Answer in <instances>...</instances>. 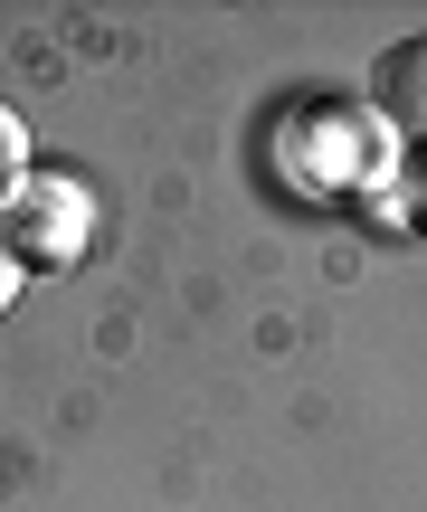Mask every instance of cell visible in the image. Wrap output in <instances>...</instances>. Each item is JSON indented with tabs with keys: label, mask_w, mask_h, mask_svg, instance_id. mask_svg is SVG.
Returning a JSON list of instances; mask_svg holds the SVG:
<instances>
[{
	"label": "cell",
	"mask_w": 427,
	"mask_h": 512,
	"mask_svg": "<svg viewBox=\"0 0 427 512\" xmlns=\"http://www.w3.org/2000/svg\"><path fill=\"white\" fill-rule=\"evenodd\" d=\"M0 238L19 247V266H57V256H76L86 247V181H67V171H48V181H19L10 190V209H0Z\"/></svg>",
	"instance_id": "obj_1"
},
{
	"label": "cell",
	"mask_w": 427,
	"mask_h": 512,
	"mask_svg": "<svg viewBox=\"0 0 427 512\" xmlns=\"http://www.w3.org/2000/svg\"><path fill=\"white\" fill-rule=\"evenodd\" d=\"M380 105L409 133H427V38H399V48L380 57Z\"/></svg>",
	"instance_id": "obj_2"
},
{
	"label": "cell",
	"mask_w": 427,
	"mask_h": 512,
	"mask_svg": "<svg viewBox=\"0 0 427 512\" xmlns=\"http://www.w3.org/2000/svg\"><path fill=\"white\" fill-rule=\"evenodd\" d=\"M19 181H29V124L0 105V209H10V190H19Z\"/></svg>",
	"instance_id": "obj_3"
},
{
	"label": "cell",
	"mask_w": 427,
	"mask_h": 512,
	"mask_svg": "<svg viewBox=\"0 0 427 512\" xmlns=\"http://www.w3.org/2000/svg\"><path fill=\"white\" fill-rule=\"evenodd\" d=\"M19 285H29V266H19V247H10V238H0V313L19 304Z\"/></svg>",
	"instance_id": "obj_4"
}]
</instances>
